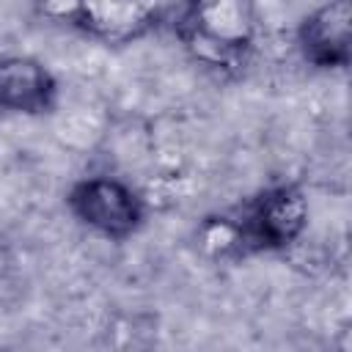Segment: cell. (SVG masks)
Listing matches in <instances>:
<instances>
[{"label": "cell", "mask_w": 352, "mask_h": 352, "mask_svg": "<svg viewBox=\"0 0 352 352\" xmlns=\"http://www.w3.org/2000/svg\"><path fill=\"white\" fill-rule=\"evenodd\" d=\"M60 16L104 44H129L154 33L179 36L201 0H55Z\"/></svg>", "instance_id": "obj_1"}, {"label": "cell", "mask_w": 352, "mask_h": 352, "mask_svg": "<svg viewBox=\"0 0 352 352\" xmlns=\"http://www.w3.org/2000/svg\"><path fill=\"white\" fill-rule=\"evenodd\" d=\"M308 198L294 182L261 187L236 212H231L239 256L283 253L302 239L308 228Z\"/></svg>", "instance_id": "obj_2"}, {"label": "cell", "mask_w": 352, "mask_h": 352, "mask_svg": "<svg viewBox=\"0 0 352 352\" xmlns=\"http://www.w3.org/2000/svg\"><path fill=\"white\" fill-rule=\"evenodd\" d=\"M69 214L110 242H126L135 236L148 214L146 198L121 176L91 173L77 179L66 192Z\"/></svg>", "instance_id": "obj_3"}, {"label": "cell", "mask_w": 352, "mask_h": 352, "mask_svg": "<svg viewBox=\"0 0 352 352\" xmlns=\"http://www.w3.org/2000/svg\"><path fill=\"white\" fill-rule=\"evenodd\" d=\"M179 38L198 63L214 72H239L253 50V19L242 0H201Z\"/></svg>", "instance_id": "obj_4"}, {"label": "cell", "mask_w": 352, "mask_h": 352, "mask_svg": "<svg viewBox=\"0 0 352 352\" xmlns=\"http://www.w3.org/2000/svg\"><path fill=\"white\" fill-rule=\"evenodd\" d=\"M297 50L308 66L346 69L352 55V0H324L297 25Z\"/></svg>", "instance_id": "obj_5"}, {"label": "cell", "mask_w": 352, "mask_h": 352, "mask_svg": "<svg viewBox=\"0 0 352 352\" xmlns=\"http://www.w3.org/2000/svg\"><path fill=\"white\" fill-rule=\"evenodd\" d=\"M58 102V82L52 72L28 55H8L0 60V113L44 116Z\"/></svg>", "instance_id": "obj_6"}]
</instances>
